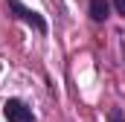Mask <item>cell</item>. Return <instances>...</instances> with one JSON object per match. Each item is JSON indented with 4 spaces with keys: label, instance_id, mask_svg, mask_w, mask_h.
Instances as JSON below:
<instances>
[{
    "label": "cell",
    "instance_id": "2",
    "mask_svg": "<svg viewBox=\"0 0 125 122\" xmlns=\"http://www.w3.org/2000/svg\"><path fill=\"white\" fill-rule=\"evenodd\" d=\"M3 113H6L9 122H32V108L23 102V99H6Z\"/></svg>",
    "mask_w": 125,
    "mask_h": 122
},
{
    "label": "cell",
    "instance_id": "1",
    "mask_svg": "<svg viewBox=\"0 0 125 122\" xmlns=\"http://www.w3.org/2000/svg\"><path fill=\"white\" fill-rule=\"evenodd\" d=\"M6 3H9V12H12V15H15L18 20L29 23L32 29H35V32H41V35L47 32V20H44V18H41V15L35 12V9H29V6H23L21 0H6Z\"/></svg>",
    "mask_w": 125,
    "mask_h": 122
},
{
    "label": "cell",
    "instance_id": "5",
    "mask_svg": "<svg viewBox=\"0 0 125 122\" xmlns=\"http://www.w3.org/2000/svg\"><path fill=\"white\" fill-rule=\"evenodd\" d=\"M114 6H116V12H119V15H125V0H114Z\"/></svg>",
    "mask_w": 125,
    "mask_h": 122
},
{
    "label": "cell",
    "instance_id": "4",
    "mask_svg": "<svg viewBox=\"0 0 125 122\" xmlns=\"http://www.w3.org/2000/svg\"><path fill=\"white\" fill-rule=\"evenodd\" d=\"M108 122H125V111L122 108H111L108 111Z\"/></svg>",
    "mask_w": 125,
    "mask_h": 122
},
{
    "label": "cell",
    "instance_id": "6",
    "mask_svg": "<svg viewBox=\"0 0 125 122\" xmlns=\"http://www.w3.org/2000/svg\"><path fill=\"white\" fill-rule=\"evenodd\" d=\"M122 55H125V47H122Z\"/></svg>",
    "mask_w": 125,
    "mask_h": 122
},
{
    "label": "cell",
    "instance_id": "3",
    "mask_svg": "<svg viewBox=\"0 0 125 122\" xmlns=\"http://www.w3.org/2000/svg\"><path fill=\"white\" fill-rule=\"evenodd\" d=\"M108 0H90V18H93L96 23H102V20H108Z\"/></svg>",
    "mask_w": 125,
    "mask_h": 122
}]
</instances>
